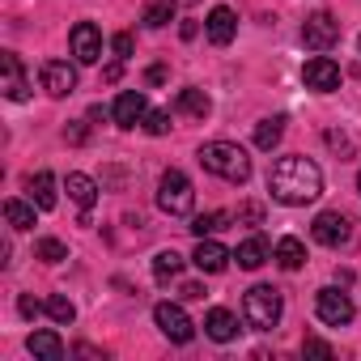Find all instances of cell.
Instances as JSON below:
<instances>
[{"label":"cell","mask_w":361,"mask_h":361,"mask_svg":"<svg viewBox=\"0 0 361 361\" xmlns=\"http://www.w3.org/2000/svg\"><path fill=\"white\" fill-rule=\"evenodd\" d=\"M35 255H39L43 264H64V259H68V247H64L60 238H39V243H35Z\"/></svg>","instance_id":"obj_28"},{"label":"cell","mask_w":361,"mask_h":361,"mask_svg":"<svg viewBox=\"0 0 361 361\" xmlns=\"http://www.w3.org/2000/svg\"><path fill=\"white\" fill-rule=\"evenodd\" d=\"M153 323L161 327V336L170 344H192V336H196V323L188 319L183 306H174V302H157L153 306Z\"/></svg>","instance_id":"obj_5"},{"label":"cell","mask_w":361,"mask_h":361,"mask_svg":"<svg viewBox=\"0 0 361 361\" xmlns=\"http://www.w3.org/2000/svg\"><path fill=\"white\" fill-rule=\"evenodd\" d=\"M204 331H209V340H217V344H230V340L238 336V319H234L226 306H213V310L204 314Z\"/></svg>","instance_id":"obj_16"},{"label":"cell","mask_w":361,"mask_h":361,"mask_svg":"<svg viewBox=\"0 0 361 361\" xmlns=\"http://www.w3.org/2000/svg\"><path fill=\"white\" fill-rule=\"evenodd\" d=\"M196 204V188H192V178L183 170H166L161 174V183H157V209L170 213V217H188Z\"/></svg>","instance_id":"obj_4"},{"label":"cell","mask_w":361,"mask_h":361,"mask_svg":"<svg viewBox=\"0 0 361 361\" xmlns=\"http://www.w3.org/2000/svg\"><path fill=\"white\" fill-rule=\"evenodd\" d=\"M302 81H306V90H314V94H331V90H340V64L327 60V56H314V60H306Z\"/></svg>","instance_id":"obj_9"},{"label":"cell","mask_w":361,"mask_h":361,"mask_svg":"<svg viewBox=\"0 0 361 361\" xmlns=\"http://www.w3.org/2000/svg\"><path fill=\"white\" fill-rule=\"evenodd\" d=\"M234 259H238V268H247V272H255V268H264L268 264V243L255 234V238H247V243H238V251H234Z\"/></svg>","instance_id":"obj_20"},{"label":"cell","mask_w":361,"mask_h":361,"mask_svg":"<svg viewBox=\"0 0 361 361\" xmlns=\"http://www.w3.org/2000/svg\"><path fill=\"white\" fill-rule=\"evenodd\" d=\"M357 192H361V174H357Z\"/></svg>","instance_id":"obj_39"},{"label":"cell","mask_w":361,"mask_h":361,"mask_svg":"<svg viewBox=\"0 0 361 361\" xmlns=\"http://www.w3.org/2000/svg\"><path fill=\"white\" fill-rule=\"evenodd\" d=\"M276 264H281L285 272H298V268L306 264V247H302V238H281V243H276Z\"/></svg>","instance_id":"obj_22"},{"label":"cell","mask_w":361,"mask_h":361,"mask_svg":"<svg viewBox=\"0 0 361 361\" xmlns=\"http://www.w3.org/2000/svg\"><path fill=\"white\" fill-rule=\"evenodd\" d=\"M30 353L39 357V361H60L64 357V340L56 336V331H30Z\"/></svg>","instance_id":"obj_21"},{"label":"cell","mask_w":361,"mask_h":361,"mask_svg":"<svg viewBox=\"0 0 361 361\" xmlns=\"http://www.w3.org/2000/svg\"><path fill=\"white\" fill-rule=\"evenodd\" d=\"M26 192H30V200L43 209V213H51L56 209V178L47 174V170H39V174H30V183H26Z\"/></svg>","instance_id":"obj_19"},{"label":"cell","mask_w":361,"mask_h":361,"mask_svg":"<svg viewBox=\"0 0 361 361\" xmlns=\"http://www.w3.org/2000/svg\"><path fill=\"white\" fill-rule=\"evenodd\" d=\"M145 132L149 136H166L170 132V111H149L145 115Z\"/></svg>","instance_id":"obj_30"},{"label":"cell","mask_w":361,"mask_h":361,"mask_svg":"<svg viewBox=\"0 0 361 361\" xmlns=\"http://www.w3.org/2000/svg\"><path fill=\"white\" fill-rule=\"evenodd\" d=\"M43 90H47L51 98H68V94L77 90V68H73L68 60H47V64H43Z\"/></svg>","instance_id":"obj_11"},{"label":"cell","mask_w":361,"mask_h":361,"mask_svg":"<svg viewBox=\"0 0 361 361\" xmlns=\"http://www.w3.org/2000/svg\"><path fill=\"white\" fill-rule=\"evenodd\" d=\"M238 221H251V226H259V221H264V209H259V204H243V209H238Z\"/></svg>","instance_id":"obj_33"},{"label":"cell","mask_w":361,"mask_h":361,"mask_svg":"<svg viewBox=\"0 0 361 361\" xmlns=\"http://www.w3.org/2000/svg\"><path fill=\"white\" fill-rule=\"evenodd\" d=\"M85 136H90L85 123H68V128H64V140H68V145H85Z\"/></svg>","instance_id":"obj_32"},{"label":"cell","mask_w":361,"mask_h":361,"mask_svg":"<svg viewBox=\"0 0 361 361\" xmlns=\"http://www.w3.org/2000/svg\"><path fill=\"white\" fill-rule=\"evenodd\" d=\"M230 226V213H200L188 230L196 234V238H209V234H217V230H226Z\"/></svg>","instance_id":"obj_25"},{"label":"cell","mask_w":361,"mask_h":361,"mask_svg":"<svg viewBox=\"0 0 361 361\" xmlns=\"http://www.w3.org/2000/svg\"><path fill=\"white\" fill-rule=\"evenodd\" d=\"M174 5H200V0H174Z\"/></svg>","instance_id":"obj_38"},{"label":"cell","mask_w":361,"mask_h":361,"mask_svg":"<svg viewBox=\"0 0 361 361\" xmlns=\"http://www.w3.org/2000/svg\"><path fill=\"white\" fill-rule=\"evenodd\" d=\"M145 81H149V85H161V81H166V68H161V64H153V68L145 73Z\"/></svg>","instance_id":"obj_37"},{"label":"cell","mask_w":361,"mask_h":361,"mask_svg":"<svg viewBox=\"0 0 361 361\" xmlns=\"http://www.w3.org/2000/svg\"><path fill=\"white\" fill-rule=\"evenodd\" d=\"M302 348H306L310 357H331V344H323V340H314V336H310V340H306Z\"/></svg>","instance_id":"obj_35"},{"label":"cell","mask_w":361,"mask_h":361,"mask_svg":"<svg viewBox=\"0 0 361 361\" xmlns=\"http://www.w3.org/2000/svg\"><path fill=\"white\" fill-rule=\"evenodd\" d=\"M314 310H319V319H323L327 327H344V323H353V298L340 293V289H319Z\"/></svg>","instance_id":"obj_7"},{"label":"cell","mask_w":361,"mask_h":361,"mask_svg":"<svg viewBox=\"0 0 361 361\" xmlns=\"http://www.w3.org/2000/svg\"><path fill=\"white\" fill-rule=\"evenodd\" d=\"M281 310H285V302H281V289H272V285H255L243 298V314L255 331H272L281 323Z\"/></svg>","instance_id":"obj_3"},{"label":"cell","mask_w":361,"mask_h":361,"mask_svg":"<svg viewBox=\"0 0 361 361\" xmlns=\"http://www.w3.org/2000/svg\"><path fill=\"white\" fill-rule=\"evenodd\" d=\"M302 43H306L310 51H327V47H336V43H340V22H336L327 9L310 13V18L302 22Z\"/></svg>","instance_id":"obj_6"},{"label":"cell","mask_w":361,"mask_h":361,"mask_svg":"<svg viewBox=\"0 0 361 361\" xmlns=\"http://www.w3.org/2000/svg\"><path fill=\"white\" fill-rule=\"evenodd\" d=\"M174 111H178V115H192V119H209L213 102H209V94H204V90H178Z\"/></svg>","instance_id":"obj_18"},{"label":"cell","mask_w":361,"mask_h":361,"mask_svg":"<svg viewBox=\"0 0 361 361\" xmlns=\"http://www.w3.org/2000/svg\"><path fill=\"white\" fill-rule=\"evenodd\" d=\"M268 192H272V200L293 204V209L298 204H310V200L323 196V170L310 157H298V153L276 157L272 170H268Z\"/></svg>","instance_id":"obj_1"},{"label":"cell","mask_w":361,"mask_h":361,"mask_svg":"<svg viewBox=\"0 0 361 361\" xmlns=\"http://www.w3.org/2000/svg\"><path fill=\"white\" fill-rule=\"evenodd\" d=\"M178 272H183V255H178V251H161V255L153 259V276H157V281H170V276H178Z\"/></svg>","instance_id":"obj_27"},{"label":"cell","mask_w":361,"mask_h":361,"mask_svg":"<svg viewBox=\"0 0 361 361\" xmlns=\"http://www.w3.org/2000/svg\"><path fill=\"white\" fill-rule=\"evenodd\" d=\"M310 234H314V243H323V247H344L348 238H353V226H348V217L344 213H319L314 217V226H310Z\"/></svg>","instance_id":"obj_10"},{"label":"cell","mask_w":361,"mask_h":361,"mask_svg":"<svg viewBox=\"0 0 361 361\" xmlns=\"http://www.w3.org/2000/svg\"><path fill=\"white\" fill-rule=\"evenodd\" d=\"M35 209H39L35 200H30V204H26V200H5V221H9L13 230H30V226H35Z\"/></svg>","instance_id":"obj_23"},{"label":"cell","mask_w":361,"mask_h":361,"mask_svg":"<svg viewBox=\"0 0 361 361\" xmlns=\"http://www.w3.org/2000/svg\"><path fill=\"white\" fill-rule=\"evenodd\" d=\"M170 18H174V0H153V5L145 9V18H140V22H145L149 30H161Z\"/></svg>","instance_id":"obj_26"},{"label":"cell","mask_w":361,"mask_h":361,"mask_svg":"<svg viewBox=\"0 0 361 361\" xmlns=\"http://www.w3.org/2000/svg\"><path fill=\"white\" fill-rule=\"evenodd\" d=\"M200 166H204L209 174L226 178V183H247V178H251V157H247V149H238V145H230V140L204 145V149H200Z\"/></svg>","instance_id":"obj_2"},{"label":"cell","mask_w":361,"mask_h":361,"mask_svg":"<svg viewBox=\"0 0 361 361\" xmlns=\"http://www.w3.org/2000/svg\"><path fill=\"white\" fill-rule=\"evenodd\" d=\"M0 73H5V98H13V102H26L30 98V81H26V68H22V60L13 56V51H5L0 56Z\"/></svg>","instance_id":"obj_13"},{"label":"cell","mask_w":361,"mask_h":361,"mask_svg":"<svg viewBox=\"0 0 361 361\" xmlns=\"http://www.w3.org/2000/svg\"><path fill=\"white\" fill-rule=\"evenodd\" d=\"M111 51H115L119 60H128V56H132V35H128V30H123V35H115V43H111Z\"/></svg>","instance_id":"obj_31"},{"label":"cell","mask_w":361,"mask_h":361,"mask_svg":"<svg viewBox=\"0 0 361 361\" xmlns=\"http://www.w3.org/2000/svg\"><path fill=\"white\" fill-rule=\"evenodd\" d=\"M145 115H149V102H145L140 90H123L115 98V106H111V119L119 128H136V123H145Z\"/></svg>","instance_id":"obj_12"},{"label":"cell","mask_w":361,"mask_h":361,"mask_svg":"<svg viewBox=\"0 0 361 361\" xmlns=\"http://www.w3.org/2000/svg\"><path fill=\"white\" fill-rule=\"evenodd\" d=\"M192 264H196L200 272L217 276V272H226V268H230V251H226L221 243H213V238H200V243H196V251H192Z\"/></svg>","instance_id":"obj_15"},{"label":"cell","mask_w":361,"mask_h":361,"mask_svg":"<svg viewBox=\"0 0 361 361\" xmlns=\"http://www.w3.org/2000/svg\"><path fill=\"white\" fill-rule=\"evenodd\" d=\"M64 188H68V196H73V200H77V204H81L85 213H90V209L98 204V183H94L90 174H77V170H73V174L64 178Z\"/></svg>","instance_id":"obj_17"},{"label":"cell","mask_w":361,"mask_h":361,"mask_svg":"<svg viewBox=\"0 0 361 361\" xmlns=\"http://www.w3.org/2000/svg\"><path fill=\"white\" fill-rule=\"evenodd\" d=\"M281 136H285V119L281 115H272V119H264L259 128H255V145L268 153V149H276L281 145Z\"/></svg>","instance_id":"obj_24"},{"label":"cell","mask_w":361,"mask_h":361,"mask_svg":"<svg viewBox=\"0 0 361 361\" xmlns=\"http://www.w3.org/2000/svg\"><path fill=\"white\" fill-rule=\"evenodd\" d=\"M18 310H22V314H26V319H35V314H39V310H43V306H39V302H35V298H30V293H22V298H18Z\"/></svg>","instance_id":"obj_34"},{"label":"cell","mask_w":361,"mask_h":361,"mask_svg":"<svg viewBox=\"0 0 361 361\" xmlns=\"http://www.w3.org/2000/svg\"><path fill=\"white\" fill-rule=\"evenodd\" d=\"M178 298H188V302H196V298H204V285H183V289H178Z\"/></svg>","instance_id":"obj_36"},{"label":"cell","mask_w":361,"mask_h":361,"mask_svg":"<svg viewBox=\"0 0 361 361\" xmlns=\"http://www.w3.org/2000/svg\"><path fill=\"white\" fill-rule=\"evenodd\" d=\"M68 47H73V60H77V64H98V56H102V35H98V26H94V22H77L73 35H68Z\"/></svg>","instance_id":"obj_8"},{"label":"cell","mask_w":361,"mask_h":361,"mask_svg":"<svg viewBox=\"0 0 361 361\" xmlns=\"http://www.w3.org/2000/svg\"><path fill=\"white\" fill-rule=\"evenodd\" d=\"M204 35H209V43H213V47H230V43H234V35H238V18H234V9L217 5V9L209 13V22H204Z\"/></svg>","instance_id":"obj_14"},{"label":"cell","mask_w":361,"mask_h":361,"mask_svg":"<svg viewBox=\"0 0 361 361\" xmlns=\"http://www.w3.org/2000/svg\"><path fill=\"white\" fill-rule=\"evenodd\" d=\"M43 310H47V314H51L56 323H64V327H68V323L77 319V306H73L68 298H60V293H56V298H47V302H43Z\"/></svg>","instance_id":"obj_29"}]
</instances>
